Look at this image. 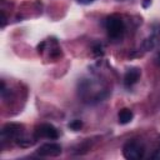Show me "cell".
Masks as SVG:
<instances>
[{
  "label": "cell",
  "instance_id": "11",
  "mask_svg": "<svg viewBox=\"0 0 160 160\" xmlns=\"http://www.w3.org/2000/svg\"><path fill=\"white\" fill-rule=\"evenodd\" d=\"M45 45H46V41H41V42L38 45V51H39L40 54L44 51V48H45Z\"/></svg>",
  "mask_w": 160,
  "mask_h": 160
},
{
  "label": "cell",
  "instance_id": "9",
  "mask_svg": "<svg viewBox=\"0 0 160 160\" xmlns=\"http://www.w3.org/2000/svg\"><path fill=\"white\" fill-rule=\"evenodd\" d=\"M68 126H69V129H71V130H74V131H78V130L81 129V126H82V121L79 120V119H75V120L70 121Z\"/></svg>",
  "mask_w": 160,
  "mask_h": 160
},
{
  "label": "cell",
  "instance_id": "7",
  "mask_svg": "<svg viewBox=\"0 0 160 160\" xmlns=\"http://www.w3.org/2000/svg\"><path fill=\"white\" fill-rule=\"evenodd\" d=\"M132 118H134V114H132V111H131L130 109H128V108L121 109V110L119 111V114H118V121H119V124H121V125L129 124V122L132 120Z\"/></svg>",
  "mask_w": 160,
  "mask_h": 160
},
{
  "label": "cell",
  "instance_id": "10",
  "mask_svg": "<svg viewBox=\"0 0 160 160\" xmlns=\"http://www.w3.org/2000/svg\"><path fill=\"white\" fill-rule=\"evenodd\" d=\"M92 49H94V54H95V56H102L104 51H102L101 45H95Z\"/></svg>",
  "mask_w": 160,
  "mask_h": 160
},
{
  "label": "cell",
  "instance_id": "12",
  "mask_svg": "<svg viewBox=\"0 0 160 160\" xmlns=\"http://www.w3.org/2000/svg\"><path fill=\"white\" fill-rule=\"evenodd\" d=\"M151 4V0H142V8H148Z\"/></svg>",
  "mask_w": 160,
  "mask_h": 160
},
{
  "label": "cell",
  "instance_id": "2",
  "mask_svg": "<svg viewBox=\"0 0 160 160\" xmlns=\"http://www.w3.org/2000/svg\"><path fill=\"white\" fill-rule=\"evenodd\" d=\"M144 145L138 140H129L122 146V155L129 160H139L144 156Z\"/></svg>",
  "mask_w": 160,
  "mask_h": 160
},
{
  "label": "cell",
  "instance_id": "8",
  "mask_svg": "<svg viewBox=\"0 0 160 160\" xmlns=\"http://www.w3.org/2000/svg\"><path fill=\"white\" fill-rule=\"evenodd\" d=\"M35 141H36V136L34 135V138H29V136H26V135H20L16 140H15V142L19 145V146H21V148H30V146H32L34 144H35Z\"/></svg>",
  "mask_w": 160,
  "mask_h": 160
},
{
  "label": "cell",
  "instance_id": "4",
  "mask_svg": "<svg viewBox=\"0 0 160 160\" xmlns=\"http://www.w3.org/2000/svg\"><path fill=\"white\" fill-rule=\"evenodd\" d=\"M35 136H36V139L45 138V139H50V140H56L59 138V131L51 124H41V125L36 126Z\"/></svg>",
  "mask_w": 160,
  "mask_h": 160
},
{
  "label": "cell",
  "instance_id": "5",
  "mask_svg": "<svg viewBox=\"0 0 160 160\" xmlns=\"http://www.w3.org/2000/svg\"><path fill=\"white\" fill-rule=\"evenodd\" d=\"M38 154L40 156H59L61 154V146L56 142H46L38 149Z\"/></svg>",
  "mask_w": 160,
  "mask_h": 160
},
{
  "label": "cell",
  "instance_id": "6",
  "mask_svg": "<svg viewBox=\"0 0 160 160\" xmlns=\"http://www.w3.org/2000/svg\"><path fill=\"white\" fill-rule=\"evenodd\" d=\"M141 71L139 68H130L126 70L125 75H124V85L126 88H131L134 84H136L140 79Z\"/></svg>",
  "mask_w": 160,
  "mask_h": 160
},
{
  "label": "cell",
  "instance_id": "3",
  "mask_svg": "<svg viewBox=\"0 0 160 160\" xmlns=\"http://www.w3.org/2000/svg\"><path fill=\"white\" fill-rule=\"evenodd\" d=\"M21 134H22V125L21 124L8 122L1 129V139L2 140H5V139H8V140H10V139L16 140Z\"/></svg>",
  "mask_w": 160,
  "mask_h": 160
},
{
  "label": "cell",
  "instance_id": "13",
  "mask_svg": "<svg viewBox=\"0 0 160 160\" xmlns=\"http://www.w3.org/2000/svg\"><path fill=\"white\" fill-rule=\"evenodd\" d=\"M80 4H90V2H92L94 0H78Z\"/></svg>",
  "mask_w": 160,
  "mask_h": 160
},
{
  "label": "cell",
  "instance_id": "14",
  "mask_svg": "<svg viewBox=\"0 0 160 160\" xmlns=\"http://www.w3.org/2000/svg\"><path fill=\"white\" fill-rule=\"evenodd\" d=\"M154 158H160V149H159V150H158V152L154 155Z\"/></svg>",
  "mask_w": 160,
  "mask_h": 160
},
{
  "label": "cell",
  "instance_id": "1",
  "mask_svg": "<svg viewBox=\"0 0 160 160\" xmlns=\"http://www.w3.org/2000/svg\"><path fill=\"white\" fill-rule=\"evenodd\" d=\"M105 28H106L109 38H111L114 40L120 39L124 34V30H125V25H124L122 19L116 14L108 16L106 22H105Z\"/></svg>",
  "mask_w": 160,
  "mask_h": 160
}]
</instances>
